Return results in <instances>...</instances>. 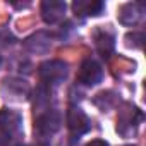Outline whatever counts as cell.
Segmentation results:
<instances>
[{
  "label": "cell",
  "instance_id": "6da1fadb",
  "mask_svg": "<svg viewBox=\"0 0 146 146\" xmlns=\"http://www.w3.org/2000/svg\"><path fill=\"white\" fill-rule=\"evenodd\" d=\"M40 79L48 86H57L67 78V64L62 60H46L40 65Z\"/></svg>",
  "mask_w": 146,
  "mask_h": 146
},
{
  "label": "cell",
  "instance_id": "7a4b0ae2",
  "mask_svg": "<svg viewBox=\"0 0 146 146\" xmlns=\"http://www.w3.org/2000/svg\"><path fill=\"white\" fill-rule=\"evenodd\" d=\"M23 131V120L21 115L12 110H2L0 112V134L2 139H17Z\"/></svg>",
  "mask_w": 146,
  "mask_h": 146
},
{
  "label": "cell",
  "instance_id": "3957f363",
  "mask_svg": "<svg viewBox=\"0 0 146 146\" xmlns=\"http://www.w3.org/2000/svg\"><path fill=\"white\" fill-rule=\"evenodd\" d=\"M103 79V69L93 58H84L79 70H78V81L84 86H96Z\"/></svg>",
  "mask_w": 146,
  "mask_h": 146
},
{
  "label": "cell",
  "instance_id": "277c9868",
  "mask_svg": "<svg viewBox=\"0 0 146 146\" xmlns=\"http://www.w3.org/2000/svg\"><path fill=\"white\" fill-rule=\"evenodd\" d=\"M65 120H67V127H69V131H70L72 136H78V137H79V136L86 134V132L91 129V120H90V117H88L79 107H70V108L67 110Z\"/></svg>",
  "mask_w": 146,
  "mask_h": 146
},
{
  "label": "cell",
  "instance_id": "5b68a950",
  "mask_svg": "<svg viewBox=\"0 0 146 146\" xmlns=\"http://www.w3.org/2000/svg\"><path fill=\"white\" fill-rule=\"evenodd\" d=\"M117 17L124 26H136L144 17V5L141 2H127L119 9Z\"/></svg>",
  "mask_w": 146,
  "mask_h": 146
},
{
  "label": "cell",
  "instance_id": "8992f818",
  "mask_svg": "<svg viewBox=\"0 0 146 146\" xmlns=\"http://www.w3.org/2000/svg\"><path fill=\"white\" fill-rule=\"evenodd\" d=\"M60 129V115L58 112L55 110H46L43 113H40L36 117V122H35V131H38L40 134H45V136H52L55 134L57 131Z\"/></svg>",
  "mask_w": 146,
  "mask_h": 146
},
{
  "label": "cell",
  "instance_id": "52a82bcc",
  "mask_svg": "<svg viewBox=\"0 0 146 146\" xmlns=\"http://www.w3.org/2000/svg\"><path fill=\"white\" fill-rule=\"evenodd\" d=\"M65 2L60 0H45L41 4V17L46 24H57L65 16Z\"/></svg>",
  "mask_w": 146,
  "mask_h": 146
},
{
  "label": "cell",
  "instance_id": "ba28073f",
  "mask_svg": "<svg viewBox=\"0 0 146 146\" xmlns=\"http://www.w3.org/2000/svg\"><path fill=\"white\" fill-rule=\"evenodd\" d=\"M105 9V4L100 0H76L72 4V11L79 17H88V16H100Z\"/></svg>",
  "mask_w": 146,
  "mask_h": 146
},
{
  "label": "cell",
  "instance_id": "9c48e42d",
  "mask_svg": "<svg viewBox=\"0 0 146 146\" xmlns=\"http://www.w3.org/2000/svg\"><path fill=\"white\" fill-rule=\"evenodd\" d=\"M95 45L96 50L103 58H108L115 48V36L108 29H96L95 31Z\"/></svg>",
  "mask_w": 146,
  "mask_h": 146
},
{
  "label": "cell",
  "instance_id": "30bf717a",
  "mask_svg": "<svg viewBox=\"0 0 146 146\" xmlns=\"http://www.w3.org/2000/svg\"><path fill=\"white\" fill-rule=\"evenodd\" d=\"M41 43H43V45H46V46H52L50 36H48L46 33H36V35L29 36V38L26 40L24 46H26L29 52H33V53H43V50H41V46H40Z\"/></svg>",
  "mask_w": 146,
  "mask_h": 146
},
{
  "label": "cell",
  "instance_id": "8fae6325",
  "mask_svg": "<svg viewBox=\"0 0 146 146\" xmlns=\"http://www.w3.org/2000/svg\"><path fill=\"white\" fill-rule=\"evenodd\" d=\"M86 146H108L105 141H102V139H93L91 143H88Z\"/></svg>",
  "mask_w": 146,
  "mask_h": 146
},
{
  "label": "cell",
  "instance_id": "7c38bea8",
  "mask_svg": "<svg viewBox=\"0 0 146 146\" xmlns=\"http://www.w3.org/2000/svg\"><path fill=\"white\" fill-rule=\"evenodd\" d=\"M0 62H2V58H0Z\"/></svg>",
  "mask_w": 146,
  "mask_h": 146
}]
</instances>
